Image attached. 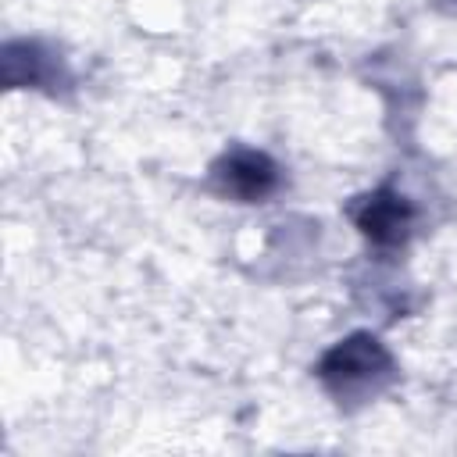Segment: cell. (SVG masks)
Returning <instances> with one entry per match:
<instances>
[{
    "label": "cell",
    "instance_id": "1",
    "mask_svg": "<svg viewBox=\"0 0 457 457\" xmlns=\"http://www.w3.org/2000/svg\"><path fill=\"white\" fill-rule=\"evenodd\" d=\"M318 378L321 386L343 403H361V400H371L378 396L393 375H396V364H393V353L368 332H353L346 339H339L332 350L321 353L318 361Z\"/></svg>",
    "mask_w": 457,
    "mask_h": 457
},
{
    "label": "cell",
    "instance_id": "2",
    "mask_svg": "<svg viewBox=\"0 0 457 457\" xmlns=\"http://www.w3.org/2000/svg\"><path fill=\"white\" fill-rule=\"evenodd\" d=\"M211 179H214V189L236 204H261L282 186L278 164L264 150H250V146L225 150L211 164Z\"/></svg>",
    "mask_w": 457,
    "mask_h": 457
},
{
    "label": "cell",
    "instance_id": "3",
    "mask_svg": "<svg viewBox=\"0 0 457 457\" xmlns=\"http://www.w3.org/2000/svg\"><path fill=\"white\" fill-rule=\"evenodd\" d=\"M350 221L357 225V232L382 246V250H393V246H403L414 232V207L403 193H396L393 186H378L364 196H357L350 204Z\"/></svg>",
    "mask_w": 457,
    "mask_h": 457
}]
</instances>
